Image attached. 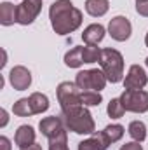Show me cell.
<instances>
[{"mask_svg": "<svg viewBox=\"0 0 148 150\" xmlns=\"http://www.w3.org/2000/svg\"><path fill=\"white\" fill-rule=\"evenodd\" d=\"M51 26L58 35H70L82 25V11L70 0H56L49 7Z\"/></svg>", "mask_w": 148, "mask_h": 150, "instance_id": "6da1fadb", "label": "cell"}, {"mask_svg": "<svg viewBox=\"0 0 148 150\" xmlns=\"http://www.w3.org/2000/svg\"><path fill=\"white\" fill-rule=\"evenodd\" d=\"M61 119L65 122V127L77 134H92L96 131L94 119H92L91 112L87 110V107H84V105L61 112Z\"/></svg>", "mask_w": 148, "mask_h": 150, "instance_id": "7a4b0ae2", "label": "cell"}, {"mask_svg": "<svg viewBox=\"0 0 148 150\" xmlns=\"http://www.w3.org/2000/svg\"><path fill=\"white\" fill-rule=\"evenodd\" d=\"M99 67H101L103 74L106 75L108 82H111V84H117L124 79V58L117 49L106 47L101 51Z\"/></svg>", "mask_w": 148, "mask_h": 150, "instance_id": "3957f363", "label": "cell"}, {"mask_svg": "<svg viewBox=\"0 0 148 150\" xmlns=\"http://www.w3.org/2000/svg\"><path fill=\"white\" fill-rule=\"evenodd\" d=\"M82 91L78 89V86L75 82H61L56 89V96H58V101H59V107H61V112L65 110H70L73 107H80L82 105V98H80Z\"/></svg>", "mask_w": 148, "mask_h": 150, "instance_id": "277c9868", "label": "cell"}, {"mask_svg": "<svg viewBox=\"0 0 148 150\" xmlns=\"http://www.w3.org/2000/svg\"><path fill=\"white\" fill-rule=\"evenodd\" d=\"M108 79L103 74V70L92 68V70H84L78 72L75 77V84L78 86L80 91H101L105 89Z\"/></svg>", "mask_w": 148, "mask_h": 150, "instance_id": "5b68a950", "label": "cell"}, {"mask_svg": "<svg viewBox=\"0 0 148 150\" xmlns=\"http://www.w3.org/2000/svg\"><path fill=\"white\" fill-rule=\"evenodd\" d=\"M120 101H122L125 112H148V93L143 89H125L120 96Z\"/></svg>", "mask_w": 148, "mask_h": 150, "instance_id": "8992f818", "label": "cell"}, {"mask_svg": "<svg viewBox=\"0 0 148 150\" xmlns=\"http://www.w3.org/2000/svg\"><path fill=\"white\" fill-rule=\"evenodd\" d=\"M40 11H42V0H23L16 9V16H18L16 23L23 26L32 25L40 14Z\"/></svg>", "mask_w": 148, "mask_h": 150, "instance_id": "52a82bcc", "label": "cell"}, {"mask_svg": "<svg viewBox=\"0 0 148 150\" xmlns=\"http://www.w3.org/2000/svg\"><path fill=\"white\" fill-rule=\"evenodd\" d=\"M131 32H132V26L125 16H115L108 23V33L117 42H125L131 37Z\"/></svg>", "mask_w": 148, "mask_h": 150, "instance_id": "ba28073f", "label": "cell"}, {"mask_svg": "<svg viewBox=\"0 0 148 150\" xmlns=\"http://www.w3.org/2000/svg\"><path fill=\"white\" fill-rule=\"evenodd\" d=\"M38 129H40V133H42L47 140L58 138V136H61L63 133H66V127H65V122H63L61 115H59V117L52 115V117L42 119L40 124H38Z\"/></svg>", "mask_w": 148, "mask_h": 150, "instance_id": "9c48e42d", "label": "cell"}, {"mask_svg": "<svg viewBox=\"0 0 148 150\" xmlns=\"http://www.w3.org/2000/svg\"><path fill=\"white\" fill-rule=\"evenodd\" d=\"M9 82L16 91H26L32 86V72L26 67H14L9 72Z\"/></svg>", "mask_w": 148, "mask_h": 150, "instance_id": "30bf717a", "label": "cell"}, {"mask_svg": "<svg viewBox=\"0 0 148 150\" xmlns=\"http://www.w3.org/2000/svg\"><path fill=\"white\" fill-rule=\"evenodd\" d=\"M148 84V75L143 67L132 65L124 79V87L125 89H143Z\"/></svg>", "mask_w": 148, "mask_h": 150, "instance_id": "8fae6325", "label": "cell"}, {"mask_svg": "<svg viewBox=\"0 0 148 150\" xmlns=\"http://www.w3.org/2000/svg\"><path fill=\"white\" fill-rule=\"evenodd\" d=\"M14 143L19 147V149H26L30 145L35 143V129L28 124H23L18 127L16 134H14Z\"/></svg>", "mask_w": 148, "mask_h": 150, "instance_id": "7c38bea8", "label": "cell"}, {"mask_svg": "<svg viewBox=\"0 0 148 150\" xmlns=\"http://www.w3.org/2000/svg\"><path fill=\"white\" fill-rule=\"evenodd\" d=\"M105 33H106V30H105L103 25H99V23H92V25H89V26L84 30V33H82V40H84L87 45H98V44L105 38Z\"/></svg>", "mask_w": 148, "mask_h": 150, "instance_id": "4fadbf2b", "label": "cell"}, {"mask_svg": "<svg viewBox=\"0 0 148 150\" xmlns=\"http://www.w3.org/2000/svg\"><path fill=\"white\" fill-rule=\"evenodd\" d=\"M110 2L108 0H85V12L92 18H101L108 12Z\"/></svg>", "mask_w": 148, "mask_h": 150, "instance_id": "5bb4252c", "label": "cell"}, {"mask_svg": "<svg viewBox=\"0 0 148 150\" xmlns=\"http://www.w3.org/2000/svg\"><path fill=\"white\" fill-rule=\"evenodd\" d=\"M16 9H18V5H12L11 2H2L0 4V23L4 26H11V25L16 23V19H18Z\"/></svg>", "mask_w": 148, "mask_h": 150, "instance_id": "9a60e30c", "label": "cell"}, {"mask_svg": "<svg viewBox=\"0 0 148 150\" xmlns=\"http://www.w3.org/2000/svg\"><path fill=\"white\" fill-rule=\"evenodd\" d=\"M82 47L84 45H77L73 49H70L65 54V65L68 68H78L84 65V56H82Z\"/></svg>", "mask_w": 148, "mask_h": 150, "instance_id": "2e32d148", "label": "cell"}, {"mask_svg": "<svg viewBox=\"0 0 148 150\" xmlns=\"http://www.w3.org/2000/svg\"><path fill=\"white\" fill-rule=\"evenodd\" d=\"M30 105L33 113H44L49 108V98L42 93H32L30 94Z\"/></svg>", "mask_w": 148, "mask_h": 150, "instance_id": "e0dca14e", "label": "cell"}, {"mask_svg": "<svg viewBox=\"0 0 148 150\" xmlns=\"http://www.w3.org/2000/svg\"><path fill=\"white\" fill-rule=\"evenodd\" d=\"M127 133H129V136L134 140V142H145L147 140V126H145V122H141V120H132L131 124H129V129H127Z\"/></svg>", "mask_w": 148, "mask_h": 150, "instance_id": "ac0fdd59", "label": "cell"}, {"mask_svg": "<svg viewBox=\"0 0 148 150\" xmlns=\"http://www.w3.org/2000/svg\"><path fill=\"white\" fill-rule=\"evenodd\" d=\"M12 112L18 117H30V115H35L32 110V105H30V98H21L18 100L14 105H12Z\"/></svg>", "mask_w": 148, "mask_h": 150, "instance_id": "d6986e66", "label": "cell"}, {"mask_svg": "<svg viewBox=\"0 0 148 150\" xmlns=\"http://www.w3.org/2000/svg\"><path fill=\"white\" fill-rule=\"evenodd\" d=\"M101 51L98 45H84L82 47V56H84V63H99L101 58Z\"/></svg>", "mask_w": 148, "mask_h": 150, "instance_id": "ffe728a7", "label": "cell"}, {"mask_svg": "<svg viewBox=\"0 0 148 150\" xmlns=\"http://www.w3.org/2000/svg\"><path fill=\"white\" fill-rule=\"evenodd\" d=\"M80 98H82L84 107H98L103 101V96L99 91H82Z\"/></svg>", "mask_w": 148, "mask_h": 150, "instance_id": "44dd1931", "label": "cell"}, {"mask_svg": "<svg viewBox=\"0 0 148 150\" xmlns=\"http://www.w3.org/2000/svg\"><path fill=\"white\" fill-rule=\"evenodd\" d=\"M103 133L106 134V138L110 140V143H117L118 140H122L125 129H124V126H120V124H110V126H106V127L103 129Z\"/></svg>", "mask_w": 148, "mask_h": 150, "instance_id": "7402d4cb", "label": "cell"}, {"mask_svg": "<svg viewBox=\"0 0 148 150\" xmlns=\"http://www.w3.org/2000/svg\"><path fill=\"white\" fill-rule=\"evenodd\" d=\"M106 112H108V115H110L111 119H120V117H124L125 108H124L120 98H113V100H110V103H108V107H106Z\"/></svg>", "mask_w": 148, "mask_h": 150, "instance_id": "603a6c76", "label": "cell"}, {"mask_svg": "<svg viewBox=\"0 0 148 150\" xmlns=\"http://www.w3.org/2000/svg\"><path fill=\"white\" fill-rule=\"evenodd\" d=\"M49 150H70L68 149V134L63 133L61 136L49 140Z\"/></svg>", "mask_w": 148, "mask_h": 150, "instance_id": "cb8c5ba5", "label": "cell"}, {"mask_svg": "<svg viewBox=\"0 0 148 150\" xmlns=\"http://www.w3.org/2000/svg\"><path fill=\"white\" fill-rule=\"evenodd\" d=\"M92 138H94V142H96V145L99 147V150H106L108 147H110V140L106 138V134L103 133V131H94L92 134H91Z\"/></svg>", "mask_w": 148, "mask_h": 150, "instance_id": "d4e9b609", "label": "cell"}, {"mask_svg": "<svg viewBox=\"0 0 148 150\" xmlns=\"http://www.w3.org/2000/svg\"><path fill=\"white\" fill-rule=\"evenodd\" d=\"M78 150H99V147L96 145L94 138L91 136V138H87V140H84V142L78 143Z\"/></svg>", "mask_w": 148, "mask_h": 150, "instance_id": "484cf974", "label": "cell"}, {"mask_svg": "<svg viewBox=\"0 0 148 150\" xmlns=\"http://www.w3.org/2000/svg\"><path fill=\"white\" fill-rule=\"evenodd\" d=\"M136 11H138L140 16L148 18V0H145V2H136Z\"/></svg>", "mask_w": 148, "mask_h": 150, "instance_id": "4316f807", "label": "cell"}, {"mask_svg": "<svg viewBox=\"0 0 148 150\" xmlns=\"http://www.w3.org/2000/svg\"><path fill=\"white\" fill-rule=\"evenodd\" d=\"M118 150H143V147L140 145V142H127V143H124Z\"/></svg>", "mask_w": 148, "mask_h": 150, "instance_id": "83f0119b", "label": "cell"}, {"mask_svg": "<svg viewBox=\"0 0 148 150\" xmlns=\"http://www.w3.org/2000/svg\"><path fill=\"white\" fill-rule=\"evenodd\" d=\"M0 147L2 150H11V142L7 136H0Z\"/></svg>", "mask_w": 148, "mask_h": 150, "instance_id": "f1b7e54d", "label": "cell"}, {"mask_svg": "<svg viewBox=\"0 0 148 150\" xmlns=\"http://www.w3.org/2000/svg\"><path fill=\"white\" fill-rule=\"evenodd\" d=\"M0 115H2V122H0V126H2V127H5V126H7V120H9V117H7V112L2 108V110H0Z\"/></svg>", "mask_w": 148, "mask_h": 150, "instance_id": "f546056e", "label": "cell"}, {"mask_svg": "<svg viewBox=\"0 0 148 150\" xmlns=\"http://www.w3.org/2000/svg\"><path fill=\"white\" fill-rule=\"evenodd\" d=\"M19 150H42V145L33 143V145H30V147H26V149H19Z\"/></svg>", "mask_w": 148, "mask_h": 150, "instance_id": "4dcf8cb0", "label": "cell"}, {"mask_svg": "<svg viewBox=\"0 0 148 150\" xmlns=\"http://www.w3.org/2000/svg\"><path fill=\"white\" fill-rule=\"evenodd\" d=\"M145 45H147V47H148V33H147V35H145Z\"/></svg>", "mask_w": 148, "mask_h": 150, "instance_id": "1f68e13d", "label": "cell"}, {"mask_svg": "<svg viewBox=\"0 0 148 150\" xmlns=\"http://www.w3.org/2000/svg\"><path fill=\"white\" fill-rule=\"evenodd\" d=\"M145 61H147V67H148V58H147V59H145Z\"/></svg>", "mask_w": 148, "mask_h": 150, "instance_id": "d6a6232c", "label": "cell"}, {"mask_svg": "<svg viewBox=\"0 0 148 150\" xmlns=\"http://www.w3.org/2000/svg\"><path fill=\"white\" fill-rule=\"evenodd\" d=\"M136 2H145V0H136Z\"/></svg>", "mask_w": 148, "mask_h": 150, "instance_id": "836d02e7", "label": "cell"}]
</instances>
